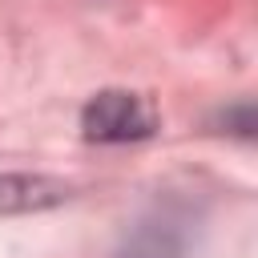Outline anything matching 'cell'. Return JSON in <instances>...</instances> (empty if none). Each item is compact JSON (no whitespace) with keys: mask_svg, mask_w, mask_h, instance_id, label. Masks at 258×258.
I'll list each match as a JSON object with an SVG mask.
<instances>
[{"mask_svg":"<svg viewBox=\"0 0 258 258\" xmlns=\"http://www.w3.org/2000/svg\"><path fill=\"white\" fill-rule=\"evenodd\" d=\"M125 258H177V246H173L169 226L153 222V226L137 230L133 242H129V250H125Z\"/></svg>","mask_w":258,"mask_h":258,"instance_id":"cell-3","label":"cell"},{"mask_svg":"<svg viewBox=\"0 0 258 258\" xmlns=\"http://www.w3.org/2000/svg\"><path fill=\"white\" fill-rule=\"evenodd\" d=\"M69 198V185L44 173H0V214H28Z\"/></svg>","mask_w":258,"mask_h":258,"instance_id":"cell-2","label":"cell"},{"mask_svg":"<svg viewBox=\"0 0 258 258\" xmlns=\"http://www.w3.org/2000/svg\"><path fill=\"white\" fill-rule=\"evenodd\" d=\"M153 109L137 97V93H125V89H109V93H97L85 113H81V129L89 141H141L153 133Z\"/></svg>","mask_w":258,"mask_h":258,"instance_id":"cell-1","label":"cell"}]
</instances>
